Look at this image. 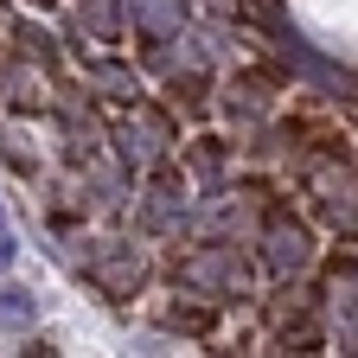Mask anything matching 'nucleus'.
I'll use <instances>...</instances> for the list:
<instances>
[{"mask_svg":"<svg viewBox=\"0 0 358 358\" xmlns=\"http://www.w3.org/2000/svg\"><path fill=\"white\" fill-rule=\"evenodd\" d=\"M307 262H313L307 231L301 224H275V231H268V268H275V275H301Z\"/></svg>","mask_w":358,"mask_h":358,"instance_id":"f257e3e1","label":"nucleus"},{"mask_svg":"<svg viewBox=\"0 0 358 358\" xmlns=\"http://www.w3.org/2000/svg\"><path fill=\"white\" fill-rule=\"evenodd\" d=\"M115 141H122V160H128V166H154V160H160V122H141V128L122 122Z\"/></svg>","mask_w":358,"mask_h":358,"instance_id":"f03ea898","label":"nucleus"},{"mask_svg":"<svg viewBox=\"0 0 358 358\" xmlns=\"http://www.w3.org/2000/svg\"><path fill=\"white\" fill-rule=\"evenodd\" d=\"M90 275H96L103 288H134V282H141V256L122 243L115 256H96V262H90Z\"/></svg>","mask_w":358,"mask_h":358,"instance_id":"7ed1b4c3","label":"nucleus"},{"mask_svg":"<svg viewBox=\"0 0 358 358\" xmlns=\"http://www.w3.org/2000/svg\"><path fill=\"white\" fill-rule=\"evenodd\" d=\"M38 320V294L32 288H0V327H32Z\"/></svg>","mask_w":358,"mask_h":358,"instance_id":"20e7f679","label":"nucleus"},{"mask_svg":"<svg viewBox=\"0 0 358 358\" xmlns=\"http://www.w3.org/2000/svg\"><path fill=\"white\" fill-rule=\"evenodd\" d=\"M83 20L96 26L103 38H115V26H122V7H115V0H90V7H83Z\"/></svg>","mask_w":358,"mask_h":358,"instance_id":"39448f33","label":"nucleus"},{"mask_svg":"<svg viewBox=\"0 0 358 358\" xmlns=\"http://www.w3.org/2000/svg\"><path fill=\"white\" fill-rule=\"evenodd\" d=\"M134 13H141L154 32H160V26H173V7H166V0H134Z\"/></svg>","mask_w":358,"mask_h":358,"instance_id":"423d86ee","label":"nucleus"},{"mask_svg":"<svg viewBox=\"0 0 358 358\" xmlns=\"http://www.w3.org/2000/svg\"><path fill=\"white\" fill-rule=\"evenodd\" d=\"M13 256H20V250H13V237H0V275L13 268Z\"/></svg>","mask_w":358,"mask_h":358,"instance_id":"0eeeda50","label":"nucleus"},{"mask_svg":"<svg viewBox=\"0 0 358 358\" xmlns=\"http://www.w3.org/2000/svg\"><path fill=\"white\" fill-rule=\"evenodd\" d=\"M32 7H52V0H32Z\"/></svg>","mask_w":358,"mask_h":358,"instance_id":"6e6552de","label":"nucleus"}]
</instances>
